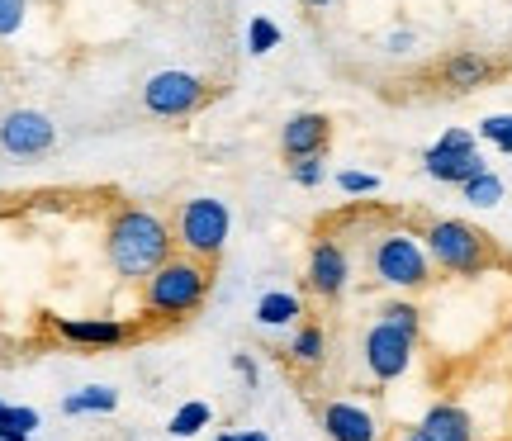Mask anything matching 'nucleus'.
<instances>
[{
  "instance_id": "obj_1",
  "label": "nucleus",
  "mask_w": 512,
  "mask_h": 441,
  "mask_svg": "<svg viewBox=\"0 0 512 441\" xmlns=\"http://www.w3.org/2000/svg\"><path fill=\"white\" fill-rule=\"evenodd\" d=\"M105 257L124 280H147L166 257H176V233L152 209L124 204L105 228Z\"/></svg>"
},
{
  "instance_id": "obj_2",
  "label": "nucleus",
  "mask_w": 512,
  "mask_h": 441,
  "mask_svg": "<svg viewBox=\"0 0 512 441\" xmlns=\"http://www.w3.org/2000/svg\"><path fill=\"white\" fill-rule=\"evenodd\" d=\"M204 294H209V271H204V261H195V257H166L162 266L143 280L147 313H152V318H166V323L190 318V313L204 304Z\"/></svg>"
},
{
  "instance_id": "obj_3",
  "label": "nucleus",
  "mask_w": 512,
  "mask_h": 441,
  "mask_svg": "<svg viewBox=\"0 0 512 441\" xmlns=\"http://www.w3.org/2000/svg\"><path fill=\"white\" fill-rule=\"evenodd\" d=\"M228 228H233V214L228 204L214 200V195H200V200L181 204V219H176V242H181L185 257L195 261H214L228 242Z\"/></svg>"
},
{
  "instance_id": "obj_4",
  "label": "nucleus",
  "mask_w": 512,
  "mask_h": 441,
  "mask_svg": "<svg viewBox=\"0 0 512 441\" xmlns=\"http://www.w3.org/2000/svg\"><path fill=\"white\" fill-rule=\"evenodd\" d=\"M427 252H432V266L451 271V276H479L489 266V242L479 228L460 219H437L427 228Z\"/></svg>"
},
{
  "instance_id": "obj_5",
  "label": "nucleus",
  "mask_w": 512,
  "mask_h": 441,
  "mask_svg": "<svg viewBox=\"0 0 512 441\" xmlns=\"http://www.w3.org/2000/svg\"><path fill=\"white\" fill-rule=\"evenodd\" d=\"M375 276L384 285H394V290H422L427 280H432V252H427V242H418L413 233H384L375 242Z\"/></svg>"
},
{
  "instance_id": "obj_6",
  "label": "nucleus",
  "mask_w": 512,
  "mask_h": 441,
  "mask_svg": "<svg viewBox=\"0 0 512 441\" xmlns=\"http://www.w3.org/2000/svg\"><path fill=\"white\" fill-rule=\"evenodd\" d=\"M422 171H427L432 181L465 185V181H475L479 171H489V166H484V157L475 152V133L470 129H446L437 143L422 152Z\"/></svg>"
},
{
  "instance_id": "obj_7",
  "label": "nucleus",
  "mask_w": 512,
  "mask_h": 441,
  "mask_svg": "<svg viewBox=\"0 0 512 441\" xmlns=\"http://www.w3.org/2000/svg\"><path fill=\"white\" fill-rule=\"evenodd\" d=\"M143 105L157 119H185L204 105V81L195 72H157L143 86Z\"/></svg>"
},
{
  "instance_id": "obj_8",
  "label": "nucleus",
  "mask_w": 512,
  "mask_h": 441,
  "mask_svg": "<svg viewBox=\"0 0 512 441\" xmlns=\"http://www.w3.org/2000/svg\"><path fill=\"white\" fill-rule=\"evenodd\" d=\"M413 347H418V337L413 332H403V328H394V323H375V328L366 332V366H370V375L375 380H399L403 370L413 366Z\"/></svg>"
},
{
  "instance_id": "obj_9",
  "label": "nucleus",
  "mask_w": 512,
  "mask_h": 441,
  "mask_svg": "<svg viewBox=\"0 0 512 441\" xmlns=\"http://www.w3.org/2000/svg\"><path fill=\"white\" fill-rule=\"evenodd\" d=\"M53 143H57V129L43 110H10L0 119V147L10 157H43Z\"/></svg>"
},
{
  "instance_id": "obj_10",
  "label": "nucleus",
  "mask_w": 512,
  "mask_h": 441,
  "mask_svg": "<svg viewBox=\"0 0 512 441\" xmlns=\"http://www.w3.org/2000/svg\"><path fill=\"white\" fill-rule=\"evenodd\" d=\"M309 290L318 294V299H337V294L347 290V280H351V257H347V247L342 242H332V238H318L313 242V252H309Z\"/></svg>"
},
{
  "instance_id": "obj_11",
  "label": "nucleus",
  "mask_w": 512,
  "mask_h": 441,
  "mask_svg": "<svg viewBox=\"0 0 512 441\" xmlns=\"http://www.w3.org/2000/svg\"><path fill=\"white\" fill-rule=\"evenodd\" d=\"M328 138H332V124L328 114H290V124L280 129V152L290 157V162H299V157H323L328 152Z\"/></svg>"
},
{
  "instance_id": "obj_12",
  "label": "nucleus",
  "mask_w": 512,
  "mask_h": 441,
  "mask_svg": "<svg viewBox=\"0 0 512 441\" xmlns=\"http://www.w3.org/2000/svg\"><path fill=\"white\" fill-rule=\"evenodd\" d=\"M323 432L332 441H380V418L361 404H347V399H332L323 408Z\"/></svg>"
},
{
  "instance_id": "obj_13",
  "label": "nucleus",
  "mask_w": 512,
  "mask_h": 441,
  "mask_svg": "<svg viewBox=\"0 0 512 441\" xmlns=\"http://www.w3.org/2000/svg\"><path fill=\"white\" fill-rule=\"evenodd\" d=\"M418 432L427 441H475V423H470V413L460 404H432L422 413Z\"/></svg>"
},
{
  "instance_id": "obj_14",
  "label": "nucleus",
  "mask_w": 512,
  "mask_h": 441,
  "mask_svg": "<svg viewBox=\"0 0 512 441\" xmlns=\"http://www.w3.org/2000/svg\"><path fill=\"white\" fill-rule=\"evenodd\" d=\"M57 332H62L67 342H76V347H124L128 342V328L114 323V318H72V323L62 318Z\"/></svg>"
},
{
  "instance_id": "obj_15",
  "label": "nucleus",
  "mask_w": 512,
  "mask_h": 441,
  "mask_svg": "<svg viewBox=\"0 0 512 441\" xmlns=\"http://www.w3.org/2000/svg\"><path fill=\"white\" fill-rule=\"evenodd\" d=\"M441 81H446L451 91H479V86L494 81V62L479 53H451L441 62Z\"/></svg>"
},
{
  "instance_id": "obj_16",
  "label": "nucleus",
  "mask_w": 512,
  "mask_h": 441,
  "mask_svg": "<svg viewBox=\"0 0 512 441\" xmlns=\"http://www.w3.org/2000/svg\"><path fill=\"white\" fill-rule=\"evenodd\" d=\"M299 313H304V304H299V294H290V290H271L256 299V323H261V328H285Z\"/></svg>"
},
{
  "instance_id": "obj_17",
  "label": "nucleus",
  "mask_w": 512,
  "mask_h": 441,
  "mask_svg": "<svg viewBox=\"0 0 512 441\" xmlns=\"http://www.w3.org/2000/svg\"><path fill=\"white\" fill-rule=\"evenodd\" d=\"M119 404V394L114 389H105V385H86V389H76V394H67L62 399V413H110V408Z\"/></svg>"
},
{
  "instance_id": "obj_18",
  "label": "nucleus",
  "mask_w": 512,
  "mask_h": 441,
  "mask_svg": "<svg viewBox=\"0 0 512 441\" xmlns=\"http://www.w3.org/2000/svg\"><path fill=\"white\" fill-rule=\"evenodd\" d=\"M209 423H214V408L204 404V399H190V404L176 408V418H171L166 432H171V437H200Z\"/></svg>"
},
{
  "instance_id": "obj_19",
  "label": "nucleus",
  "mask_w": 512,
  "mask_h": 441,
  "mask_svg": "<svg viewBox=\"0 0 512 441\" xmlns=\"http://www.w3.org/2000/svg\"><path fill=\"white\" fill-rule=\"evenodd\" d=\"M290 356L299 361V366H323V356H328V337H323V328H318V323H304V328L294 332Z\"/></svg>"
},
{
  "instance_id": "obj_20",
  "label": "nucleus",
  "mask_w": 512,
  "mask_h": 441,
  "mask_svg": "<svg viewBox=\"0 0 512 441\" xmlns=\"http://www.w3.org/2000/svg\"><path fill=\"white\" fill-rule=\"evenodd\" d=\"M460 195H465L470 204H479V209H494V204L503 200V181H498L494 171H479L475 181L460 185Z\"/></svg>"
},
{
  "instance_id": "obj_21",
  "label": "nucleus",
  "mask_w": 512,
  "mask_h": 441,
  "mask_svg": "<svg viewBox=\"0 0 512 441\" xmlns=\"http://www.w3.org/2000/svg\"><path fill=\"white\" fill-rule=\"evenodd\" d=\"M275 48H280V24L266 15H256L252 24H247V53L266 57V53H275Z\"/></svg>"
},
{
  "instance_id": "obj_22",
  "label": "nucleus",
  "mask_w": 512,
  "mask_h": 441,
  "mask_svg": "<svg viewBox=\"0 0 512 441\" xmlns=\"http://www.w3.org/2000/svg\"><path fill=\"white\" fill-rule=\"evenodd\" d=\"M380 318H384V323H394V328H403V332H413V337L422 332V313L413 309L408 299H394V304H384Z\"/></svg>"
},
{
  "instance_id": "obj_23",
  "label": "nucleus",
  "mask_w": 512,
  "mask_h": 441,
  "mask_svg": "<svg viewBox=\"0 0 512 441\" xmlns=\"http://www.w3.org/2000/svg\"><path fill=\"white\" fill-rule=\"evenodd\" d=\"M479 138L494 143L498 152H512V114H489V119L479 124Z\"/></svg>"
},
{
  "instance_id": "obj_24",
  "label": "nucleus",
  "mask_w": 512,
  "mask_h": 441,
  "mask_svg": "<svg viewBox=\"0 0 512 441\" xmlns=\"http://www.w3.org/2000/svg\"><path fill=\"white\" fill-rule=\"evenodd\" d=\"M290 176H294V185H304V190L323 185V157H299V162H290Z\"/></svg>"
},
{
  "instance_id": "obj_25",
  "label": "nucleus",
  "mask_w": 512,
  "mask_h": 441,
  "mask_svg": "<svg viewBox=\"0 0 512 441\" xmlns=\"http://www.w3.org/2000/svg\"><path fill=\"white\" fill-rule=\"evenodd\" d=\"M337 185H342L347 195H375V190H380V176H370V171H342Z\"/></svg>"
},
{
  "instance_id": "obj_26",
  "label": "nucleus",
  "mask_w": 512,
  "mask_h": 441,
  "mask_svg": "<svg viewBox=\"0 0 512 441\" xmlns=\"http://www.w3.org/2000/svg\"><path fill=\"white\" fill-rule=\"evenodd\" d=\"M24 10H29V0H0V38L19 34V24H24Z\"/></svg>"
},
{
  "instance_id": "obj_27",
  "label": "nucleus",
  "mask_w": 512,
  "mask_h": 441,
  "mask_svg": "<svg viewBox=\"0 0 512 441\" xmlns=\"http://www.w3.org/2000/svg\"><path fill=\"white\" fill-rule=\"evenodd\" d=\"M0 427H24V432H34V427H38V413H34V408L0 404Z\"/></svg>"
},
{
  "instance_id": "obj_28",
  "label": "nucleus",
  "mask_w": 512,
  "mask_h": 441,
  "mask_svg": "<svg viewBox=\"0 0 512 441\" xmlns=\"http://www.w3.org/2000/svg\"><path fill=\"white\" fill-rule=\"evenodd\" d=\"M413 43H418V38L408 34V29H394V34H389V53H413Z\"/></svg>"
},
{
  "instance_id": "obj_29",
  "label": "nucleus",
  "mask_w": 512,
  "mask_h": 441,
  "mask_svg": "<svg viewBox=\"0 0 512 441\" xmlns=\"http://www.w3.org/2000/svg\"><path fill=\"white\" fill-rule=\"evenodd\" d=\"M233 366H238V375L247 380V385H256V366L247 361V356H233Z\"/></svg>"
},
{
  "instance_id": "obj_30",
  "label": "nucleus",
  "mask_w": 512,
  "mask_h": 441,
  "mask_svg": "<svg viewBox=\"0 0 512 441\" xmlns=\"http://www.w3.org/2000/svg\"><path fill=\"white\" fill-rule=\"evenodd\" d=\"M0 441H29V432L24 427H0Z\"/></svg>"
},
{
  "instance_id": "obj_31",
  "label": "nucleus",
  "mask_w": 512,
  "mask_h": 441,
  "mask_svg": "<svg viewBox=\"0 0 512 441\" xmlns=\"http://www.w3.org/2000/svg\"><path fill=\"white\" fill-rule=\"evenodd\" d=\"M238 441H271V437H266L261 427H247V432H238Z\"/></svg>"
},
{
  "instance_id": "obj_32",
  "label": "nucleus",
  "mask_w": 512,
  "mask_h": 441,
  "mask_svg": "<svg viewBox=\"0 0 512 441\" xmlns=\"http://www.w3.org/2000/svg\"><path fill=\"white\" fill-rule=\"evenodd\" d=\"M304 5H309V10H328L332 0H304Z\"/></svg>"
},
{
  "instance_id": "obj_33",
  "label": "nucleus",
  "mask_w": 512,
  "mask_h": 441,
  "mask_svg": "<svg viewBox=\"0 0 512 441\" xmlns=\"http://www.w3.org/2000/svg\"><path fill=\"white\" fill-rule=\"evenodd\" d=\"M399 441H427V437H422L418 427H413V432H403V437H399Z\"/></svg>"
},
{
  "instance_id": "obj_34",
  "label": "nucleus",
  "mask_w": 512,
  "mask_h": 441,
  "mask_svg": "<svg viewBox=\"0 0 512 441\" xmlns=\"http://www.w3.org/2000/svg\"><path fill=\"white\" fill-rule=\"evenodd\" d=\"M214 441H238V432H219V437H214Z\"/></svg>"
}]
</instances>
